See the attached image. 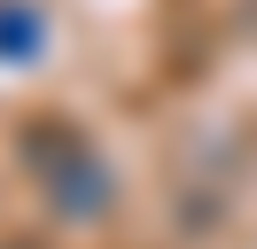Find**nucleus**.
I'll return each instance as SVG.
<instances>
[{
    "instance_id": "obj_3",
    "label": "nucleus",
    "mask_w": 257,
    "mask_h": 249,
    "mask_svg": "<svg viewBox=\"0 0 257 249\" xmlns=\"http://www.w3.org/2000/svg\"><path fill=\"white\" fill-rule=\"evenodd\" d=\"M0 249H16V241H0Z\"/></svg>"
},
{
    "instance_id": "obj_2",
    "label": "nucleus",
    "mask_w": 257,
    "mask_h": 249,
    "mask_svg": "<svg viewBox=\"0 0 257 249\" xmlns=\"http://www.w3.org/2000/svg\"><path fill=\"white\" fill-rule=\"evenodd\" d=\"M39 55H47V8L39 0H0V62L32 70Z\"/></svg>"
},
{
    "instance_id": "obj_1",
    "label": "nucleus",
    "mask_w": 257,
    "mask_h": 249,
    "mask_svg": "<svg viewBox=\"0 0 257 249\" xmlns=\"http://www.w3.org/2000/svg\"><path fill=\"white\" fill-rule=\"evenodd\" d=\"M16 156L24 171H32V187L47 195V210L63 218V226H101V218L117 210V171L109 156L94 148V133L70 117H32L16 133Z\"/></svg>"
}]
</instances>
